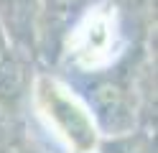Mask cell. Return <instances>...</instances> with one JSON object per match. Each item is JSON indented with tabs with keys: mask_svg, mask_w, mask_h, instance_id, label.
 Returning a JSON list of instances; mask_svg holds the SVG:
<instances>
[{
	"mask_svg": "<svg viewBox=\"0 0 158 153\" xmlns=\"http://www.w3.org/2000/svg\"><path fill=\"white\" fill-rule=\"evenodd\" d=\"M125 54V31L120 13L107 0L87 3L72 18L64 38L69 66L82 74H102Z\"/></svg>",
	"mask_w": 158,
	"mask_h": 153,
	"instance_id": "obj_1",
	"label": "cell"
},
{
	"mask_svg": "<svg viewBox=\"0 0 158 153\" xmlns=\"http://www.w3.org/2000/svg\"><path fill=\"white\" fill-rule=\"evenodd\" d=\"M33 102L44 120L46 133L61 140L72 153H92L100 146L97 130L89 110L82 100L61 82L51 77H38L33 87Z\"/></svg>",
	"mask_w": 158,
	"mask_h": 153,
	"instance_id": "obj_2",
	"label": "cell"
},
{
	"mask_svg": "<svg viewBox=\"0 0 158 153\" xmlns=\"http://www.w3.org/2000/svg\"><path fill=\"white\" fill-rule=\"evenodd\" d=\"M38 15H41L38 0H0V26L8 41L23 49H31L36 44Z\"/></svg>",
	"mask_w": 158,
	"mask_h": 153,
	"instance_id": "obj_3",
	"label": "cell"
},
{
	"mask_svg": "<svg viewBox=\"0 0 158 153\" xmlns=\"http://www.w3.org/2000/svg\"><path fill=\"white\" fill-rule=\"evenodd\" d=\"M105 153H153L151 138H140L130 133H123V135H112V140L102 143Z\"/></svg>",
	"mask_w": 158,
	"mask_h": 153,
	"instance_id": "obj_4",
	"label": "cell"
},
{
	"mask_svg": "<svg viewBox=\"0 0 158 153\" xmlns=\"http://www.w3.org/2000/svg\"><path fill=\"white\" fill-rule=\"evenodd\" d=\"M10 41H8V36H5V31H3V26H0V56L5 54V51H10Z\"/></svg>",
	"mask_w": 158,
	"mask_h": 153,
	"instance_id": "obj_5",
	"label": "cell"
},
{
	"mask_svg": "<svg viewBox=\"0 0 158 153\" xmlns=\"http://www.w3.org/2000/svg\"><path fill=\"white\" fill-rule=\"evenodd\" d=\"M92 153H94V151H92Z\"/></svg>",
	"mask_w": 158,
	"mask_h": 153,
	"instance_id": "obj_6",
	"label": "cell"
}]
</instances>
